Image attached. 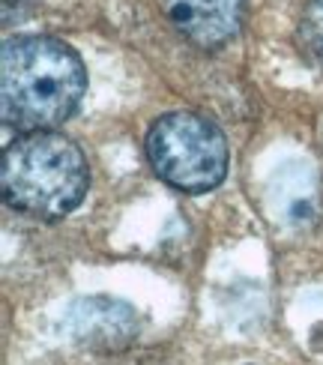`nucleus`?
<instances>
[{"label":"nucleus","mask_w":323,"mask_h":365,"mask_svg":"<svg viewBox=\"0 0 323 365\" xmlns=\"http://www.w3.org/2000/svg\"><path fill=\"white\" fill-rule=\"evenodd\" d=\"M0 186L9 207L39 219H60L84 201L90 168L78 144L63 135L24 132L4 150Z\"/></svg>","instance_id":"obj_2"},{"label":"nucleus","mask_w":323,"mask_h":365,"mask_svg":"<svg viewBox=\"0 0 323 365\" xmlns=\"http://www.w3.org/2000/svg\"><path fill=\"white\" fill-rule=\"evenodd\" d=\"M168 19L201 48L222 45L240 30L242 0H165Z\"/></svg>","instance_id":"obj_5"},{"label":"nucleus","mask_w":323,"mask_h":365,"mask_svg":"<svg viewBox=\"0 0 323 365\" xmlns=\"http://www.w3.org/2000/svg\"><path fill=\"white\" fill-rule=\"evenodd\" d=\"M147 156L168 186L189 195L215 189L227 174V141L222 129L192 111L159 117L147 135Z\"/></svg>","instance_id":"obj_3"},{"label":"nucleus","mask_w":323,"mask_h":365,"mask_svg":"<svg viewBox=\"0 0 323 365\" xmlns=\"http://www.w3.org/2000/svg\"><path fill=\"white\" fill-rule=\"evenodd\" d=\"M66 329L75 341L99 351H120L129 347L138 336L135 309L123 299L111 297H87L78 299L66 314Z\"/></svg>","instance_id":"obj_4"},{"label":"nucleus","mask_w":323,"mask_h":365,"mask_svg":"<svg viewBox=\"0 0 323 365\" xmlns=\"http://www.w3.org/2000/svg\"><path fill=\"white\" fill-rule=\"evenodd\" d=\"M87 90L81 57L51 36H15L0 51V111L21 132L60 126Z\"/></svg>","instance_id":"obj_1"},{"label":"nucleus","mask_w":323,"mask_h":365,"mask_svg":"<svg viewBox=\"0 0 323 365\" xmlns=\"http://www.w3.org/2000/svg\"><path fill=\"white\" fill-rule=\"evenodd\" d=\"M299 42L323 69V0H309L299 19Z\"/></svg>","instance_id":"obj_6"}]
</instances>
